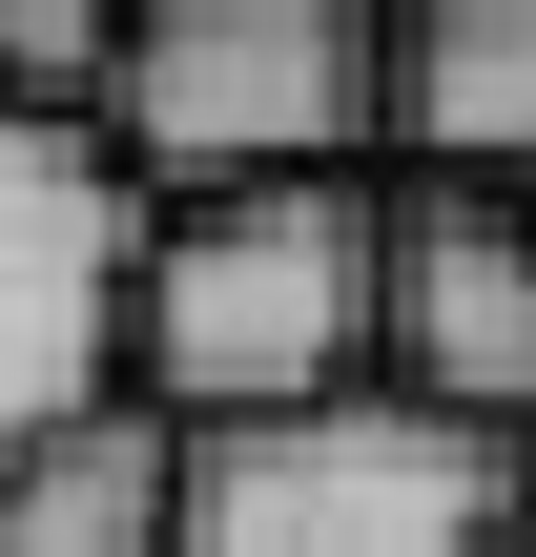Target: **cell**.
I'll list each match as a JSON object with an SVG mask.
<instances>
[{"mask_svg":"<svg viewBox=\"0 0 536 557\" xmlns=\"http://www.w3.org/2000/svg\"><path fill=\"white\" fill-rule=\"evenodd\" d=\"M496 557H536V537H496Z\"/></svg>","mask_w":536,"mask_h":557,"instance_id":"9","label":"cell"},{"mask_svg":"<svg viewBox=\"0 0 536 557\" xmlns=\"http://www.w3.org/2000/svg\"><path fill=\"white\" fill-rule=\"evenodd\" d=\"M516 537H536V434H516Z\"/></svg>","mask_w":536,"mask_h":557,"instance_id":"8","label":"cell"},{"mask_svg":"<svg viewBox=\"0 0 536 557\" xmlns=\"http://www.w3.org/2000/svg\"><path fill=\"white\" fill-rule=\"evenodd\" d=\"M124 372L165 434H269L372 393V186H248V207H145Z\"/></svg>","mask_w":536,"mask_h":557,"instance_id":"1","label":"cell"},{"mask_svg":"<svg viewBox=\"0 0 536 557\" xmlns=\"http://www.w3.org/2000/svg\"><path fill=\"white\" fill-rule=\"evenodd\" d=\"M372 145L413 186L536 207V0H413V21H372Z\"/></svg>","mask_w":536,"mask_h":557,"instance_id":"6","label":"cell"},{"mask_svg":"<svg viewBox=\"0 0 536 557\" xmlns=\"http://www.w3.org/2000/svg\"><path fill=\"white\" fill-rule=\"evenodd\" d=\"M124 289H145V186L83 124H0V475L124 413Z\"/></svg>","mask_w":536,"mask_h":557,"instance_id":"4","label":"cell"},{"mask_svg":"<svg viewBox=\"0 0 536 557\" xmlns=\"http://www.w3.org/2000/svg\"><path fill=\"white\" fill-rule=\"evenodd\" d=\"M372 393L454 434H536V207H475V186L372 207Z\"/></svg>","mask_w":536,"mask_h":557,"instance_id":"5","label":"cell"},{"mask_svg":"<svg viewBox=\"0 0 536 557\" xmlns=\"http://www.w3.org/2000/svg\"><path fill=\"white\" fill-rule=\"evenodd\" d=\"M496 537H516V434H454L413 393L186 434V517H165V557H496Z\"/></svg>","mask_w":536,"mask_h":557,"instance_id":"3","label":"cell"},{"mask_svg":"<svg viewBox=\"0 0 536 557\" xmlns=\"http://www.w3.org/2000/svg\"><path fill=\"white\" fill-rule=\"evenodd\" d=\"M103 124H124V186L145 207L351 186L372 165V21L351 0H145Z\"/></svg>","mask_w":536,"mask_h":557,"instance_id":"2","label":"cell"},{"mask_svg":"<svg viewBox=\"0 0 536 557\" xmlns=\"http://www.w3.org/2000/svg\"><path fill=\"white\" fill-rule=\"evenodd\" d=\"M165 517H186V434L165 413H83L62 455L0 475V557H165Z\"/></svg>","mask_w":536,"mask_h":557,"instance_id":"7","label":"cell"}]
</instances>
